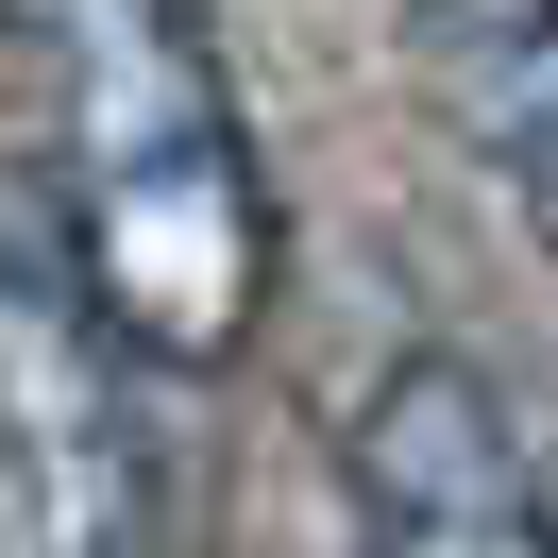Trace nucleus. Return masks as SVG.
<instances>
[{
    "instance_id": "nucleus-5",
    "label": "nucleus",
    "mask_w": 558,
    "mask_h": 558,
    "mask_svg": "<svg viewBox=\"0 0 558 558\" xmlns=\"http://www.w3.org/2000/svg\"><path fill=\"white\" fill-rule=\"evenodd\" d=\"M542 542H558V474H542Z\"/></svg>"
},
{
    "instance_id": "nucleus-2",
    "label": "nucleus",
    "mask_w": 558,
    "mask_h": 558,
    "mask_svg": "<svg viewBox=\"0 0 558 558\" xmlns=\"http://www.w3.org/2000/svg\"><path fill=\"white\" fill-rule=\"evenodd\" d=\"M0 558H170L153 355L85 288L35 170H0Z\"/></svg>"
},
{
    "instance_id": "nucleus-4",
    "label": "nucleus",
    "mask_w": 558,
    "mask_h": 558,
    "mask_svg": "<svg viewBox=\"0 0 558 558\" xmlns=\"http://www.w3.org/2000/svg\"><path fill=\"white\" fill-rule=\"evenodd\" d=\"M407 85L558 254V0H407Z\"/></svg>"
},
{
    "instance_id": "nucleus-3",
    "label": "nucleus",
    "mask_w": 558,
    "mask_h": 558,
    "mask_svg": "<svg viewBox=\"0 0 558 558\" xmlns=\"http://www.w3.org/2000/svg\"><path fill=\"white\" fill-rule=\"evenodd\" d=\"M339 490H355V558H558L508 389L474 355H389L339 440Z\"/></svg>"
},
{
    "instance_id": "nucleus-1",
    "label": "nucleus",
    "mask_w": 558,
    "mask_h": 558,
    "mask_svg": "<svg viewBox=\"0 0 558 558\" xmlns=\"http://www.w3.org/2000/svg\"><path fill=\"white\" fill-rule=\"evenodd\" d=\"M35 186L69 204L85 288L153 373H220L271 305V170L204 0H0Z\"/></svg>"
}]
</instances>
